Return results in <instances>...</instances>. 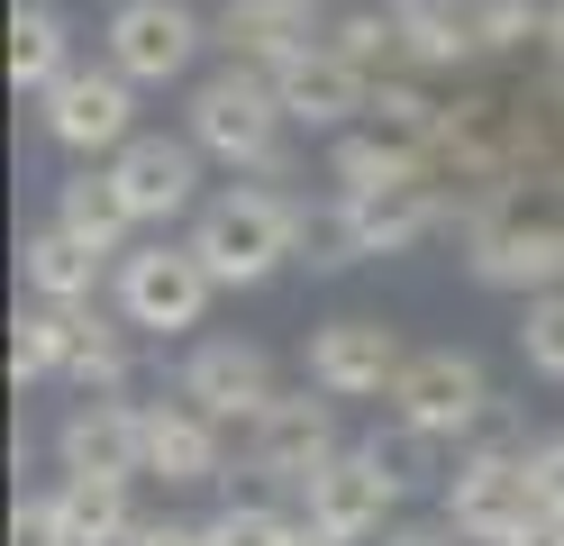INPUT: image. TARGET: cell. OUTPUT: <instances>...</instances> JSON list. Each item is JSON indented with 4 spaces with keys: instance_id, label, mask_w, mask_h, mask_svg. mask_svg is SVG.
I'll list each match as a JSON object with an SVG mask.
<instances>
[{
    "instance_id": "cell-1",
    "label": "cell",
    "mask_w": 564,
    "mask_h": 546,
    "mask_svg": "<svg viewBox=\"0 0 564 546\" xmlns=\"http://www.w3.org/2000/svg\"><path fill=\"white\" fill-rule=\"evenodd\" d=\"M465 274L482 291H564V182H510L465 218Z\"/></svg>"
},
{
    "instance_id": "cell-2",
    "label": "cell",
    "mask_w": 564,
    "mask_h": 546,
    "mask_svg": "<svg viewBox=\"0 0 564 546\" xmlns=\"http://www.w3.org/2000/svg\"><path fill=\"white\" fill-rule=\"evenodd\" d=\"M301 210H310V201L273 192V182H228L219 201H200L192 255L209 265L219 291H256V282H273L282 265H301Z\"/></svg>"
},
{
    "instance_id": "cell-3",
    "label": "cell",
    "mask_w": 564,
    "mask_h": 546,
    "mask_svg": "<svg viewBox=\"0 0 564 546\" xmlns=\"http://www.w3.org/2000/svg\"><path fill=\"white\" fill-rule=\"evenodd\" d=\"M282 128H292V109H282L273 73H256V64H219L209 83H192L183 137L200 146V156H219L228 173H282Z\"/></svg>"
},
{
    "instance_id": "cell-4",
    "label": "cell",
    "mask_w": 564,
    "mask_h": 546,
    "mask_svg": "<svg viewBox=\"0 0 564 546\" xmlns=\"http://www.w3.org/2000/svg\"><path fill=\"white\" fill-rule=\"evenodd\" d=\"M446 520L465 546H519L538 520H555L528 456H455L446 473Z\"/></svg>"
},
{
    "instance_id": "cell-5",
    "label": "cell",
    "mask_w": 564,
    "mask_h": 546,
    "mask_svg": "<svg viewBox=\"0 0 564 546\" xmlns=\"http://www.w3.org/2000/svg\"><path fill=\"white\" fill-rule=\"evenodd\" d=\"M110 291H119V319L137 328V338H192L219 282H209V265L192 255V237H183V246H164V237H155V246L119 255Z\"/></svg>"
},
{
    "instance_id": "cell-6",
    "label": "cell",
    "mask_w": 564,
    "mask_h": 546,
    "mask_svg": "<svg viewBox=\"0 0 564 546\" xmlns=\"http://www.w3.org/2000/svg\"><path fill=\"white\" fill-rule=\"evenodd\" d=\"M37 128H46L74 164H110L119 146L137 137V83H128L110 55H100V64H74V73L37 100Z\"/></svg>"
},
{
    "instance_id": "cell-7",
    "label": "cell",
    "mask_w": 564,
    "mask_h": 546,
    "mask_svg": "<svg viewBox=\"0 0 564 546\" xmlns=\"http://www.w3.org/2000/svg\"><path fill=\"white\" fill-rule=\"evenodd\" d=\"M200 46H209V19L192 10V0H119L110 28H100V55H110L137 92L183 83V73L200 64Z\"/></svg>"
},
{
    "instance_id": "cell-8",
    "label": "cell",
    "mask_w": 564,
    "mask_h": 546,
    "mask_svg": "<svg viewBox=\"0 0 564 546\" xmlns=\"http://www.w3.org/2000/svg\"><path fill=\"white\" fill-rule=\"evenodd\" d=\"M328 456H346L337 447V400L310 383V392H273L256 419H246V464L256 473H273V483H310Z\"/></svg>"
},
{
    "instance_id": "cell-9",
    "label": "cell",
    "mask_w": 564,
    "mask_h": 546,
    "mask_svg": "<svg viewBox=\"0 0 564 546\" xmlns=\"http://www.w3.org/2000/svg\"><path fill=\"white\" fill-rule=\"evenodd\" d=\"M382 400H392V419H419V428H437V437L465 447V428L491 410V383H482V364L465 346H419Z\"/></svg>"
},
{
    "instance_id": "cell-10",
    "label": "cell",
    "mask_w": 564,
    "mask_h": 546,
    "mask_svg": "<svg viewBox=\"0 0 564 546\" xmlns=\"http://www.w3.org/2000/svg\"><path fill=\"white\" fill-rule=\"evenodd\" d=\"M401 328L392 319H319L310 328V346H301V374L319 383L328 400H373V392H392L401 374Z\"/></svg>"
},
{
    "instance_id": "cell-11",
    "label": "cell",
    "mask_w": 564,
    "mask_h": 546,
    "mask_svg": "<svg viewBox=\"0 0 564 546\" xmlns=\"http://www.w3.org/2000/svg\"><path fill=\"white\" fill-rule=\"evenodd\" d=\"M273 92H282V109H292V128H310V137H346V128L373 109V73L346 64L328 36H319V46H301L292 64L273 73Z\"/></svg>"
},
{
    "instance_id": "cell-12",
    "label": "cell",
    "mask_w": 564,
    "mask_h": 546,
    "mask_svg": "<svg viewBox=\"0 0 564 546\" xmlns=\"http://www.w3.org/2000/svg\"><path fill=\"white\" fill-rule=\"evenodd\" d=\"M110 173H119V192H128V210H137V228H164V218H183V210L200 201V146H192V137L137 128L119 156H110Z\"/></svg>"
},
{
    "instance_id": "cell-13",
    "label": "cell",
    "mask_w": 564,
    "mask_h": 546,
    "mask_svg": "<svg viewBox=\"0 0 564 546\" xmlns=\"http://www.w3.org/2000/svg\"><path fill=\"white\" fill-rule=\"evenodd\" d=\"M410 73H482L491 64V0H392Z\"/></svg>"
},
{
    "instance_id": "cell-14",
    "label": "cell",
    "mask_w": 564,
    "mask_h": 546,
    "mask_svg": "<svg viewBox=\"0 0 564 546\" xmlns=\"http://www.w3.org/2000/svg\"><path fill=\"white\" fill-rule=\"evenodd\" d=\"M173 392L200 400L219 428H228V419L246 428V419L273 400V355H264L256 338H200V346L183 355V383H173Z\"/></svg>"
},
{
    "instance_id": "cell-15",
    "label": "cell",
    "mask_w": 564,
    "mask_h": 546,
    "mask_svg": "<svg viewBox=\"0 0 564 546\" xmlns=\"http://www.w3.org/2000/svg\"><path fill=\"white\" fill-rule=\"evenodd\" d=\"M55 456H64V473H119V483H137L147 473V410H128L119 392H83L55 428Z\"/></svg>"
},
{
    "instance_id": "cell-16",
    "label": "cell",
    "mask_w": 564,
    "mask_h": 546,
    "mask_svg": "<svg viewBox=\"0 0 564 546\" xmlns=\"http://www.w3.org/2000/svg\"><path fill=\"white\" fill-rule=\"evenodd\" d=\"M301 501H310V520H319L328 537L365 546V537H382V520H392L401 483H392V473H382V464L356 447V456H328L319 473H310V483H301Z\"/></svg>"
},
{
    "instance_id": "cell-17",
    "label": "cell",
    "mask_w": 564,
    "mask_h": 546,
    "mask_svg": "<svg viewBox=\"0 0 564 546\" xmlns=\"http://www.w3.org/2000/svg\"><path fill=\"white\" fill-rule=\"evenodd\" d=\"M319 10L310 0H228L219 19H209V46L228 64H256V73H282L301 46H319Z\"/></svg>"
},
{
    "instance_id": "cell-18",
    "label": "cell",
    "mask_w": 564,
    "mask_h": 546,
    "mask_svg": "<svg viewBox=\"0 0 564 546\" xmlns=\"http://www.w3.org/2000/svg\"><path fill=\"white\" fill-rule=\"evenodd\" d=\"M346 218H356V237L365 255H410L419 237L446 218V192H437V173L419 164V173H392V182H373V192H337Z\"/></svg>"
},
{
    "instance_id": "cell-19",
    "label": "cell",
    "mask_w": 564,
    "mask_h": 546,
    "mask_svg": "<svg viewBox=\"0 0 564 546\" xmlns=\"http://www.w3.org/2000/svg\"><path fill=\"white\" fill-rule=\"evenodd\" d=\"M219 464H228V447H219V419L200 410V400H155L147 410V473L155 483H173V492H200V483H219Z\"/></svg>"
},
{
    "instance_id": "cell-20",
    "label": "cell",
    "mask_w": 564,
    "mask_h": 546,
    "mask_svg": "<svg viewBox=\"0 0 564 546\" xmlns=\"http://www.w3.org/2000/svg\"><path fill=\"white\" fill-rule=\"evenodd\" d=\"M19 274H28V291H37V301L83 310V301H100V282H110V255H100L91 237H74L64 218H46V228L19 246Z\"/></svg>"
},
{
    "instance_id": "cell-21",
    "label": "cell",
    "mask_w": 564,
    "mask_h": 546,
    "mask_svg": "<svg viewBox=\"0 0 564 546\" xmlns=\"http://www.w3.org/2000/svg\"><path fill=\"white\" fill-rule=\"evenodd\" d=\"M74 64H83V55H74L64 10H55V0H19V10H10V83H19L28 100H46Z\"/></svg>"
},
{
    "instance_id": "cell-22",
    "label": "cell",
    "mask_w": 564,
    "mask_h": 546,
    "mask_svg": "<svg viewBox=\"0 0 564 546\" xmlns=\"http://www.w3.org/2000/svg\"><path fill=\"white\" fill-rule=\"evenodd\" d=\"M55 520H64V546H128L137 537V510H128L119 473H64L55 483Z\"/></svg>"
},
{
    "instance_id": "cell-23",
    "label": "cell",
    "mask_w": 564,
    "mask_h": 546,
    "mask_svg": "<svg viewBox=\"0 0 564 546\" xmlns=\"http://www.w3.org/2000/svg\"><path fill=\"white\" fill-rule=\"evenodd\" d=\"M55 218H64L74 237H91L100 255H119V237L137 228V210H128V192H119L110 164H83L74 182H64V192H55Z\"/></svg>"
},
{
    "instance_id": "cell-24",
    "label": "cell",
    "mask_w": 564,
    "mask_h": 546,
    "mask_svg": "<svg viewBox=\"0 0 564 546\" xmlns=\"http://www.w3.org/2000/svg\"><path fill=\"white\" fill-rule=\"evenodd\" d=\"M74 328H83V310H64V301H28L19 328H10V383H55L64 364H74Z\"/></svg>"
},
{
    "instance_id": "cell-25",
    "label": "cell",
    "mask_w": 564,
    "mask_h": 546,
    "mask_svg": "<svg viewBox=\"0 0 564 546\" xmlns=\"http://www.w3.org/2000/svg\"><path fill=\"white\" fill-rule=\"evenodd\" d=\"M137 364V328L128 319H100V301H83V328H74V364H64V383L74 392H119Z\"/></svg>"
},
{
    "instance_id": "cell-26",
    "label": "cell",
    "mask_w": 564,
    "mask_h": 546,
    "mask_svg": "<svg viewBox=\"0 0 564 546\" xmlns=\"http://www.w3.org/2000/svg\"><path fill=\"white\" fill-rule=\"evenodd\" d=\"M446 447L455 437H437V428H419V419H392V428H373L365 437V456L392 473L401 492H419V483H446Z\"/></svg>"
},
{
    "instance_id": "cell-27",
    "label": "cell",
    "mask_w": 564,
    "mask_h": 546,
    "mask_svg": "<svg viewBox=\"0 0 564 546\" xmlns=\"http://www.w3.org/2000/svg\"><path fill=\"white\" fill-rule=\"evenodd\" d=\"M328 46H337L346 64H365L373 83H382V73H410V46H401V19H392V0H382V10H346V19L328 28Z\"/></svg>"
},
{
    "instance_id": "cell-28",
    "label": "cell",
    "mask_w": 564,
    "mask_h": 546,
    "mask_svg": "<svg viewBox=\"0 0 564 546\" xmlns=\"http://www.w3.org/2000/svg\"><path fill=\"white\" fill-rule=\"evenodd\" d=\"M301 265H310V274H346V265H365V237H356V218H346V201L301 210Z\"/></svg>"
},
{
    "instance_id": "cell-29",
    "label": "cell",
    "mask_w": 564,
    "mask_h": 546,
    "mask_svg": "<svg viewBox=\"0 0 564 546\" xmlns=\"http://www.w3.org/2000/svg\"><path fill=\"white\" fill-rule=\"evenodd\" d=\"M519 355H528V374H538V383H564V291H528Z\"/></svg>"
},
{
    "instance_id": "cell-30",
    "label": "cell",
    "mask_w": 564,
    "mask_h": 546,
    "mask_svg": "<svg viewBox=\"0 0 564 546\" xmlns=\"http://www.w3.org/2000/svg\"><path fill=\"white\" fill-rule=\"evenodd\" d=\"M292 528H301V520H282V510H264V501H228L200 537H209V546H292Z\"/></svg>"
},
{
    "instance_id": "cell-31",
    "label": "cell",
    "mask_w": 564,
    "mask_h": 546,
    "mask_svg": "<svg viewBox=\"0 0 564 546\" xmlns=\"http://www.w3.org/2000/svg\"><path fill=\"white\" fill-rule=\"evenodd\" d=\"M10 546H64V520H55V492H37V501H19V520H10Z\"/></svg>"
},
{
    "instance_id": "cell-32",
    "label": "cell",
    "mask_w": 564,
    "mask_h": 546,
    "mask_svg": "<svg viewBox=\"0 0 564 546\" xmlns=\"http://www.w3.org/2000/svg\"><path fill=\"white\" fill-rule=\"evenodd\" d=\"M528 464H538V492H546V510L564 520V428H555V437H538V456H528Z\"/></svg>"
},
{
    "instance_id": "cell-33",
    "label": "cell",
    "mask_w": 564,
    "mask_h": 546,
    "mask_svg": "<svg viewBox=\"0 0 564 546\" xmlns=\"http://www.w3.org/2000/svg\"><path fill=\"white\" fill-rule=\"evenodd\" d=\"M382 546H465L455 520H429V528H382Z\"/></svg>"
},
{
    "instance_id": "cell-34",
    "label": "cell",
    "mask_w": 564,
    "mask_h": 546,
    "mask_svg": "<svg viewBox=\"0 0 564 546\" xmlns=\"http://www.w3.org/2000/svg\"><path fill=\"white\" fill-rule=\"evenodd\" d=\"M128 546H209V537H200V528H173V520H155V528H137Z\"/></svg>"
},
{
    "instance_id": "cell-35",
    "label": "cell",
    "mask_w": 564,
    "mask_h": 546,
    "mask_svg": "<svg viewBox=\"0 0 564 546\" xmlns=\"http://www.w3.org/2000/svg\"><path fill=\"white\" fill-rule=\"evenodd\" d=\"M292 546H346V537H328L319 520H301V528H292Z\"/></svg>"
},
{
    "instance_id": "cell-36",
    "label": "cell",
    "mask_w": 564,
    "mask_h": 546,
    "mask_svg": "<svg viewBox=\"0 0 564 546\" xmlns=\"http://www.w3.org/2000/svg\"><path fill=\"white\" fill-rule=\"evenodd\" d=\"M519 546H564V520H538V528H528Z\"/></svg>"
},
{
    "instance_id": "cell-37",
    "label": "cell",
    "mask_w": 564,
    "mask_h": 546,
    "mask_svg": "<svg viewBox=\"0 0 564 546\" xmlns=\"http://www.w3.org/2000/svg\"><path fill=\"white\" fill-rule=\"evenodd\" d=\"M546 10H555V46H564V0H546Z\"/></svg>"
},
{
    "instance_id": "cell-38",
    "label": "cell",
    "mask_w": 564,
    "mask_h": 546,
    "mask_svg": "<svg viewBox=\"0 0 564 546\" xmlns=\"http://www.w3.org/2000/svg\"><path fill=\"white\" fill-rule=\"evenodd\" d=\"M310 10H328V0H310Z\"/></svg>"
}]
</instances>
